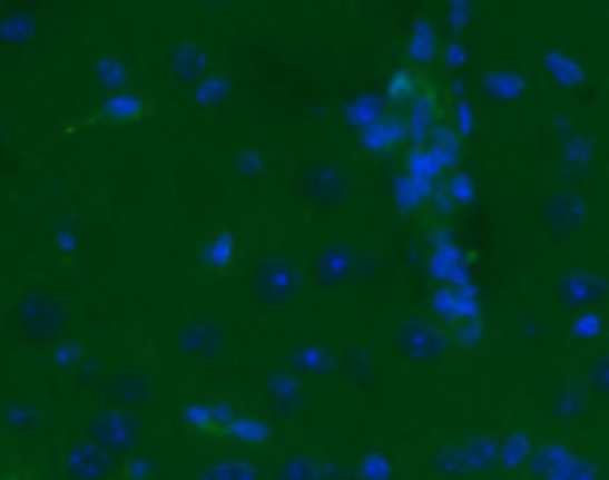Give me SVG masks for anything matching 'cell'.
Instances as JSON below:
<instances>
[{
	"label": "cell",
	"instance_id": "obj_2",
	"mask_svg": "<svg viewBox=\"0 0 609 480\" xmlns=\"http://www.w3.org/2000/svg\"><path fill=\"white\" fill-rule=\"evenodd\" d=\"M94 444L101 452H126L134 444V420L119 417V412H105L94 423Z\"/></svg>",
	"mask_w": 609,
	"mask_h": 480
},
{
	"label": "cell",
	"instance_id": "obj_6",
	"mask_svg": "<svg viewBox=\"0 0 609 480\" xmlns=\"http://www.w3.org/2000/svg\"><path fill=\"white\" fill-rule=\"evenodd\" d=\"M97 72H101L105 87H122V82H126V65L115 61V58H105L101 65H97Z\"/></svg>",
	"mask_w": 609,
	"mask_h": 480
},
{
	"label": "cell",
	"instance_id": "obj_1",
	"mask_svg": "<svg viewBox=\"0 0 609 480\" xmlns=\"http://www.w3.org/2000/svg\"><path fill=\"white\" fill-rule=\"evenodd\" d=\"M61 467L69 473V480H105L111 455L97 449L94 441H76V444H69V452H65Z\"/></svg>",
	"mask_w": 609,
	"mask_h": 480
},
{
	"label": "cell",
	"instance_id": "obj_7",
	"mask_svg": "<svg viewBox=\"0 0 609 480\" xmlns=\"http://www.w3.org/2000/svg\"><path fill=\"white\" fill-rule=\"evenodd\" d=\"M108 115H129V119H137L140 115V108H137V101H108Z\"/></svg>",
	"mask_w": 609,
	"mask_h": 480
},
{
	"label": "cell",
	"instance_id": "obj_4",
	"mask_svg": "<svg viewBox=\"0 0 609 480\" xmlns=\"http://www.w3.org/2000/svg\"><path fill=\"white\" fill-rule=\"evenodd\" d=\"M212 270H223L226 266V258H234V237H216L212 241V247H205V255H202Z\"/></svg>",
	"mask_w": 609,
	"mask_h": 480
},
{
	"label": "cell",
	"instance_id": "obj_8",
	"mask_svg": "<svg viewBox=\"0 0 609 480\" xmlns=\"http://www.w3.org/2000/svg\"><path fill=\"white\" fill-rule=\"evenodd\" d=\"M176 480H184V477H176Z\"/></svg>",
	"mask_w": 609,
	"mask_h": 480
},
{
	"label": "cell",
	"instance_id": "obj_3",
	"mask_svg": "<svg viewBox=\"0 0 609 480\" xmlns=\"http://www.w3.org/2000/svg\"><path fill=\"white\" fill-rule=\"evenodd\" d=\"M202 480H258L252 462H212L202 470Z\"/></svg>",
	"mask_w": 609,
	"mask_h": 480
},
{
	"label": "cell",
	"instance_id": "obj_5",
	"mask_svg": "<svg viewBox=\"0 0 609 480\" xmlns=\"http://www.w3.org/2000/svg\"><path fill=\"white\" fill-rule=\"evenodd\" d=\"M276 480H320V473L308 459H291L276 470Z\"/></svg>",
	"mask_w": 609,
	"mask_h": 480
}]
</instances>
